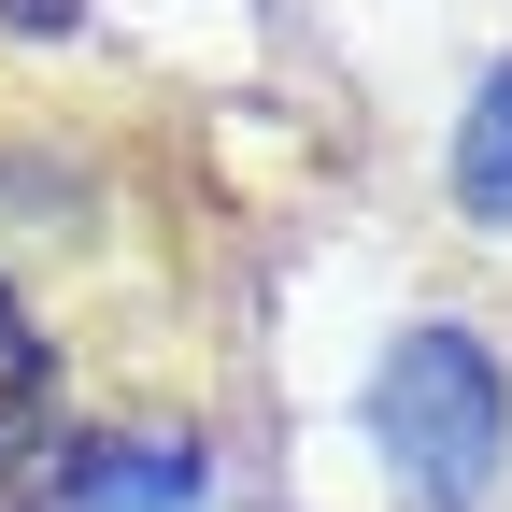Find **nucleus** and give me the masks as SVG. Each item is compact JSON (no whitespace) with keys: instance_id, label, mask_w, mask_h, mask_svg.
Instances as JSON below:
<instances>
[{"instance_id":"nucleus-1","label":"nucleus","mask_w":512,"mask_h":512,"mask_svg":"<svg viewBox=\"0 0 512 512\" xmlns=\"http://www.w3.org/2000/svg\"><path fill=\"white\" fill-rule=\"evenodd\" d=\"M384 456H399L427 498H484L498 484V441H512V399H498V356L470 328H413L384 356Z\"/></svg>"},{"instance_id":"nucleus-2","label":"nucleus","mask_w":512,"mask_h":512,"mask_svg":"<svg viewBox=\"0 0 512 512\" xmlns=\"http://www.w3.org/2000/svg\"><path fill=\"white\" fill-rule=\"evenodd\" d=\"M200 498V456L185 441H100L72 470V512H185Z\"/></svg>"},{"instance_id":"nucleus-3","label":"nucleus","mask_w":512,"mask_h":512,"mask_svg":"<svg viewBox=\"0 0 512 512\" xmlns=\"http://www.w3.org/2000/svg\"><path fill=\"white\" fill-rule=\"evenodd\" d=\"M456 200H470L484 228H512V72H484V100H470V128H456Z\"/></svg>"},{"instance_id":"nucleus-4","label":"nucleus","mask_w":512,"mask_h":512,"mask_svg":"<svg viewBox=\"0 0 512 512\" xmlns=\"http://www.w3.org/2000/svg\"><path fill=\"white\" fill-rule=\"evenodd\" d=\"M29 413H43V328L15 313V285H0V441H15Z\"/></svg>"},{"instance_id":"nucleus-5","label":"nucleus","mask_w":512,"mask_h":512,"mask_svg":"<svg viewBox=\"0 0 512 512\" xmlns=\"http://www.w3.org/2000/svg\"><path fill=\"white\" fill-rule=\"evenodd\" d=\"M0 29H72V0H0Z\"/></svg>"}]
</instances>
